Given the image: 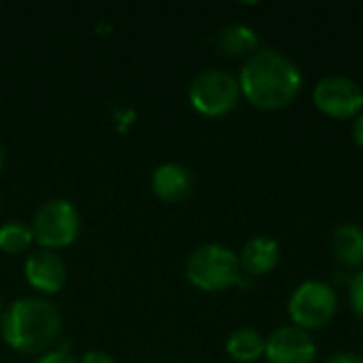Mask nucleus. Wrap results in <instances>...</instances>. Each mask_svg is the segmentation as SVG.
I'll return each instance as SVG.
<instances>
[{
  "instance_id": "obj_12",
  "label": "nucleus",
  "mask_w": 363,
  "mask_h": 363,
  "mask_svg": "<svg viewBox=\"0 0 363 363\" xmlns=\"http://www.w3.org/2000/svg\"><path fill=\"white\" fill-rule=\"evenodd\" d=\"M332 251L334 257L347 266L357 268L363 264V228L355 223L340 225L332 236Z\"/></svg>"
},
{
  "instance_id": "obj_16",
  "label": "nucleus",
  "mask_w": 363,
  "mask_h": 363,
  "mask_svg": "<svg viewBox=\"0 0 363 363\" xmlns=\"http://www.w3.org/2000/svg\"><path fill=\"white\" fill-rule=\"evenodd\" d=\"M349 302H351L353 313L359 319H363V270H359L351 279V285H349Z\"/></svg>"
},
{
  "instance_id": "obj_10",
  "label": "nucleus",
  "mask_w": 363,
  "mask_h": 363,
  "mask_svg": "<svg viewBox=\"0 0 363 363\" xmlns=\"http://www.w3.org/2000/svg\"><path fill=\"white\" fill-rule=\"evenodd\" d=\"M194 189V177L187 166L177 162H166L157 166L151 174V191L157 200L177 204L183 202Z\"/></svg>"
},
{
  "instance_id": "obj_8",
  "label": "nucleus",
  "mask_w": 363,
  "mask_h": 363,
  "mask_svg": "<svg viewBox=\"0 0 363 363\" xmlns=\"http://www.w3.org/2000/svg\"><path fill=\"white\" fill-rule=\"evenodd\" d=\"M268 363H315L317 347L308 332L296 325H283L266 338Z\"/></svg>"
},
{
  "instance_id": "obj_22",
  "label": "nucleus",
  "mask_w": 363,
  "mask_h": 363,
  "mask_svg": "<svg viewBox=\"0 0 363 363\" xmlns=\"http://www.w3.org/2000/svg\"><path fill=\"white\" fill-rule=\"evenodd\" d=\"M0 306H2V300H0Z\"/></svg>"
},
{
  "instance_id": "obj_17",
  "label": "nucleus",
  "mask_w": 363,
  "mask_h": 363,
  "mask_svg": "<svg viewBox=\"0 0 363 363\" xmlns=\"http://www.w3.org/2000/svg\"><path fill=\"white\" fill-rule=\"evenodd\" d=\"M36 363H77L74 357L66 351V349H55V351H49L45 353L43 357H38Z\"/></svg>"
},
{
  "instance_id": "obj_13",
  "label": "nucleus",
  "mask_w": 363,
  "mask_h": 363,
  "mask_svg": "<svg viewBox=\"0 0 363 363\" xmlns=\"http://www.w3.org/2000/svg\"><path fill=\"white\" fill-rule=\"evenodd\" d=\"M217 45L223 55L240 57V55H253L259 49V36L251 26L245 23H232L223 28L217 36Z\"/></svg>"
},
{
  "instance_id": "obj_4",
  "label": "nucleus",
  "mask_w": 363,
  "mask_h": 363,
  "mask_svg": "<svg viewBox=\"0 0 363 363\" xmlns=\"http://www.w3.org/2000/svg\"><path fill=\"white\" fill-rule=\"evenodd\" d=\"M79 230H81L79 211L74 208L72 202L62 198L47 200L45 204H40L32 219L34 240L47 251L70 247L77 240Z\"/></svg>"
},
{
  "instance_id": "obj_7",
  "label": "nucleus",
  "mask_w": 363,
  "mask_h": 363,
  "mask_svg": "<svg viewBox=\"0 0 363 363\" xmlns=\"http://www.w3.org/2000/svg\"><path fill=\"white\" fill-rule=\"evenodd\" d=\"M313 102L332 119H355L363 113V89L349 77L328 74L315 85Z\"/></svg>"
},
{
  "instance_id": "obj_11",
  "label": "nucleus",
  "mask_w": 363,
  "mask_h": 363,
  "mask_svg": "<svg viewBox=\"0 0 363 363\" xmlns=\"http://www.w3.org/2000/svg\"><path fill=\"white\" fill-rule=\"evenodd\" d=\"M240 268L242 274L249 277H264L270 274L281 262V247L270 236H253L240 253Z\"/></svg>"
},
{
  "instance_id": "obj_3",
  "label": "nucleus",
  "mask_w": 363,
  "mask_h": 363,
  "mask_svg": "<svg viewBox=\"0 0 363 363\" xmlns=\"http://www.w3.org/2000/svg\"><path fill=\"white\" fill-rule=\"evenodd\" d=\"M187 281L200 291H225L234 285H245L238 255L223 245L198 247L185 266Z\"/></svg>"
},
{
  "instance_id": "obj_1",
  "label": "nucleus",
  "mask_w": 363,
  "mask_h": 363,
  "mask_svg": "<svg viewBox=\"0 0 363 363\" xmlns=\"http://www.w3.org/2000/svg\"><path fill=\"white\" fill-rule=\"evenodd\" d=\"M302 83L304 77L300 66L270 47H262L249 55L238 77L240 94L262 111H281L289 106L298 98Z\"/></svg>"
},
{
  "instance_id": "obj_21",
  "label": "nucleus",
  "mask_w": 363,
  "mask_h": 363,
  "mask_svg": "<svg viewBox=\"0 0 363 363\" xmlns=\"http://www.w3.org/2000/svg\"><path fill=\"white\" fill-rule=\"evenodd\" d=\"M2 166H4V149L0 145V172H2Z\"/></svg>"
},
{
  "instance_id": "obj_5",
  "label": "nucleus",
  "mask_w": 363,
  "mask_h": 363,
  "mask_svg": "<svg viewBox=\"0 0 363 363\" xmlns=\"http://www.w3.org/2000/svg\"><path fill=\"white\" fill-rule=\"evenodd\" d=\"M338 311V296L332 285L323 281H306L289 298L287 313L296 328L311 332L321 330L336 317Z\"/></svg>"
},
{
  "instance_id": "obj_15",
  "label": "nucleus",
  "mask_w": 363,
  "mask_h": 363,
  "mask_svg": "<svg viewBox=\"0 0 363 363\" xmlns=\"http://www.w3.org/2000/svg\"><path fill=\"white\" fill-rule=\"evenodd\" d=\"M34 242L32 228L19 223V221H9L0 225V251L6 255H19L30 249Z\"/></svg>"
},
{
  "instance_id": "obj_20",
  "label": "nucleus",
  "mask_w": 363,
  "mask_h": 363,
  "mask_svg": "<svg viewBox=\"0 0 363 363\" xmlns=\"http://www.w3.org/2000/svg\"><path fill=\"white\" fill-rule=\"evenodd\" d=\"M353 140L357 143L359 149H363V113L353 121Z\"/></svg>"
},
{
  "instance_id": "obj_14",
  "label": "nucleus",
  "mask_w": 363,
  "mask_h": 363,
  "mask_svg": "<svg viewBox=\"0 0 363 363\" xmlns=\"http://www.w3.org/2000/svg\"><path fill=\"white\" fill-rule=\"evenodd\" d=\"M228 355L238 363H253L264 357L266 353V338L253 328H240L230 334L225 342Z\"/></svg>"
},
{
  "instance_id": "obj_6",
  "label": "nucleus",
  "mask_w": 363,
  "mask_h": 363,
  "mask_svg": "<svg viewBox=\"0 0 363 363\" xmlns=\"http://www.w3.org/2000/svg\"><path fill=\"white\" fill-rule=\"evenodd\" d=\"M240 85L225 70H204L189 85V102L204 117H223L240 100Z\"/></svg>"
},
{
  "instance_id": "obj_2",
  "label": "nucleus",
  "mask_w": 363,
  "mask_h": 363,
  "mask_svg": "<svg viewBox=\"0 0 363 363\" xmlns=\"http://www.w3.org/2000/svg\"><path fill=\"white\" fill-rule=\"evenodd\" d=\"M60 330V311L43 298H21L13 302L0 319L2 340L23 355L45 353L57 340Z\"/></svg>"
},
{
  "instance_id": "obj_19",
  "label": "nucleus",
  "mask_w": 363,
  "mask_h": 363,
  "mask_svg": "<svg viewBox=\"0 0 363 363\" xmlns=\"http://www.w3.org/2000/svg\"><path fill=\"white\" fill-rule=\"evenodd\" d=\"M325 363H363V357L355 355V353H338Z\"/></svg>"
},
{
  "instance_id": "obj_18",
  "label": "nucleus",
  "mask_w": 363,
  "mask_h": 363,
  "mask_svg": "<svg viewBox=\"0 0 363 363\" xmlns=\"http://www.w3.org/2000/svg\"><path fill=\"white\" fill-rule=\"evenodd\" d=\"M81 363H117L108 353H104V351H87L85 355H83V359Z\"/></svg>"
},
{
  "instance_id": "obj_9",
  "label": "nucleus",
  "mask_w": 363,
  "mask_h": 363,
  "mask_svg": "<svg viewBox=\"0 0 363 363\" xmlns=\"http://www.w3.org/2000/svg\"><path fill=\"white\" fill-rule=\"evenodd\" d=\"M23 274L30 287H34L40 294H57L68 279V270L64 259L55 251H34L28 255L23 264Z\"/></svg>"
}]
</instances>
